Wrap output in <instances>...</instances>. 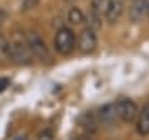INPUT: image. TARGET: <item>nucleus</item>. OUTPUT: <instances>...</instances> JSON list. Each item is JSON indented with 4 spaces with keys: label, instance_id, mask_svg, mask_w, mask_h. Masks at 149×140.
Here are the masks:
<instances>
[{
    "label": "nucleus",
    "instance_id": "obj_18",
    "mask_svg": "<svg viewBox=\"0 0 149 140\" xmlns=\"http://www.w3.org/2000/svg\"><path fill=\"white\" fill-rule=\"evenodd\" d=\"M133 2H138V0H133Z\"/></svg>",
    "mask_w": 149,
    "mask_h": 140
},
{
    "label": "nucleus",
    "instance_id": "obj_9",
    "mask_svg": "<svg viewBox=\"0 0 149 140\" xmlns=\"http://www.w3.org/2000/svg\"><path fill=\"white\" fill-rule=\"evenodd\" d=\"M149 15V0H138L131 7V18L134 22L143 20V16Z\"/></svg>",
    "mask_w": 149,
    "mask_h": 140
},
{
    "label": "nucleus",
    "instance_id": "obj_12",
    "mask_svg": "<svg viewBox=\"0 0 149 140\" xmlns=\"http://www.w3.org/2000/svg\"><path fill=\"white\" fill-rule=\"evenodd\" d=\"M90 28H93V30H98V28L101 27V16H100V13H98V10H93L90 15Z\"/></svg>",
    "mask_w": 149,
    "mask_h": 140
},
{
    "label": "nucleus",
    "instance_id": "obj_4",
    "mask_svg": "<svg viewBox=\"0 0 149 140\" xmlns=\"http://www.w3.org/2000/svg\"><path fill=\"white\" fill-rule=\"evenodd\" d=\"M27 38H28V45H30L33 58L42 59V61L48 63V59H50V49H48V45L45 43V40L42 38V35L38 32H35V30H30V32H27Z\"/></svg>",
    "mask_w": 149,
    "mask_h": 140
},
{
    "label": "nucleus",
    "instance_id": "obj_13",
    "mask_svg": "<svg viewBox=\"0 0 149 140\" xmlns=\"http://www.w3.org/2000/svg\"><path fill=\"white\" fill-rule=\"evenodd\" d=\"M38 2L40 0H23L22 2V12H28V10H32V8H35L38 5Z\"/></svg>",
    "mask_w": 149,
    "mask_h": 140
},
{
    "label": "nucleus",
    "instance_id": "obj_1",
    "mask_svg": "<svg viewBox=\"0 0 149 140\" xmlns=\"http://www.w3.org/2000/svg\"><path fill=\"white\" fill-rule=\"evenodd\" d=\"M10 56L12 61H15L17 65H30L33 59L32 49L28 45V38L27 33L15 30L10 36Z\"/></svg>",
    "mask_w": 149,
    "mask_h": 140
},
{
    "label": "nucleus",
    "instance_id": "obj_10",
    "mask_svg": "<svg viewBox=\"0 0 149 140\" xmlns=\"http://www.w3.org/2000/svg\"><path fill=\"white\" fill-rule=\"evenodd\" d=\"M68 22L71 25H81L85 23V13L80 7H71L68 12Z\"/></svg>",
    "mask_w": 149,
    "mask_h": 140
},
{
    "label": "nucleus",
    "instance_id": "obj_6",
    "mask_svg": "<svg viewBox=\"0 0 149 140\" xmlns=\"http://www.w3.org/2000/svg\"><path fill=\"white\" fill-rule=\"evenodd\" d=\"M123 12H124V2L123 0H108L106 7H104V20L109 25H114L121 18Z\"/></svg>",
    "mask_w": 149,
    "mask_h": 140
},
{
    "label": "nucleus",
    "instance_id": "obj_8",
    "mask_svg": "<svg viewBox=\"0 0 149 140\" xmlns=\"http://www.w3.org/2000/svg\"><path fill=\"white\" fill-rule=\"evenodd\" d=\"M136 124H138L136 125V129H138L139 135H149V102L141 109Z\"/></svg>",
    "mask_w": 149,
    "mask_h": 140
},
{
    "label": "nucleus",
    "instance_id": "obj_11",
    "mask_svg": "<svg viewBox=\"0 0 149 140\" xmlns=\"http://www.w3.org/2000/svg\"><path fill=\"white\" fill-rule=\"evenodd\" d=\"M12 59L10 56V41L7 40L3 35H0V61H8Z\"/></svg>",
    "mask_w": 149,
    "mask_h": 140
},
{
    "label": "nucleus",
    "instance_id": "obj_15",
    "mask_svg": "<svg viewBox=\"0 0 149 140\" xmlns=\"http://www.w3.org/2000/svg\"><path fill=\"white\" fill-rule=\"evenodd\" d=\"M8 86H10V81L7 78H0V92H3Z\"/></svg>",
    "mask_w": 149,
    "mask_h": 140
},
{
    "label": "nucleus",
    "instance_id": "obj_7",
    "mask_svg": "<svg viewBox=\"0 0 149 140\" xmlns=\"http://www.w3.org/2000/svg\"><path fill=\"white\" fill-rule=\"evenodd\" d=\"M118 117V112H116V104H106L100 109L98 112V119L101 124H113L114 119Z\"/></svg>",
    "mask_w": 149,
    "mask_h": 140
},
{
    "label": "nucleus",
    "instance_id": "obj_17",
    "mask_svg": "<svg viewBox=\"0 0 149 140\" xmlns=\"http://www.w3.org/2000/svg\"><path fill=\"white\" fill-rule=\"evenodd\" d=\"M76 140H90V139H86V137H80V139H76Z\"/></svg>",
    "mask_w": 149,
    "mask_h": 140
},
{
    "label": "nucleus",
    "instance_id": "obj_14",
    "mask_svg": "<svg viewBox=\"0 0 149 140\" xmlns=\"http://www.w3.org/2000/svg\"><path fill=\"white\" fill-rule=\"evenodd\" d=\"M55 139V132L52 129H45L40 132V135H38L37 140H53Z\"/></svg>",
    "mask_w": 149,
    "mask_h": 140
},
{
    "label": "nucleus",
    "instance_id": "obj_16",
    "mask_svg": "<svg viewBox=\"0 0 149 140\" xmlns=\"http://www.w3.org/2000/svg\"><path fill=\"white\" fill-rule=\"evenodd\" d=\"M91 3H93V10H100V7L104 3V0H91Z\"/></svg>",
    "mask_w": 149,
    "mask_h": 140
},
{
    "label": "nucleus",
    "instance_id": "obj_3",
    "mask_svg": "<svg viewBox=\"0 0 149 140\" xmlns=\"http://www.w3.org/2000/svg\"><path fill=\"white\" fill-rule=\"evenodd\" d=\"M114 104H116L118 117L121 119L123 122H126V124L138 122V117H139L141 110H139L138 104L134 102L133 99H129V97H119Z\"/></svg>",
    "mask_w": 149,
    "mask_h": 140
},
{
    "label": "nucleus",
    "instance_id": "obj_2",
    "mask_svg": "<svg viewBox=\"0 0 149 140\" xmlns=\"http://www.w3.org/2000/svg\"><path fill=\"white\" fill-rule=\"evenodd\" d=\"M53 45H55V49H56L60 54H63V56L71 54L73 49L76 48V36H74L73 30L68 28V27L58 28V32L55 33Z\"/></svg>",
    "mask_w": 149,
    "mask_h": 140
},
{
    "label": "nucleus",
    "instance_id": "obj_5",
    "mask_svg": "<svg viewBox=\"0 0 149 140\" xmlns=\"http://www.w3.org/2000/svg\"><path fill=\"white\" fill-rule=\"evenodd\" d=\"M98 46V35H96V30L86 27L83 28L76 38V48L81 54H91Z\"/></svg>",
    "mask_w": 149,
    "mask_h": 140
}]
</instances>
